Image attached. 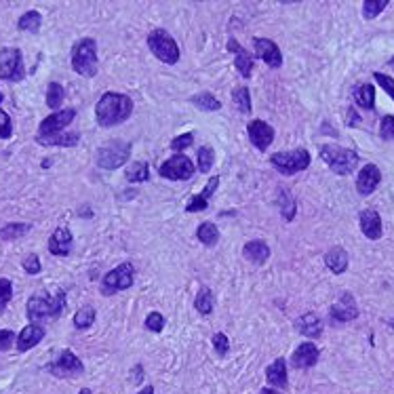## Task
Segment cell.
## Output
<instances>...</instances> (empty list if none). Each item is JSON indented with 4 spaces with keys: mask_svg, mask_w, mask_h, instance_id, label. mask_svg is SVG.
<instances>
[{
    "mask_svg": "<svg viewBox=\"0 0 394 394\" xmlns=\"http://www.w3.org/2000/svg\"><path fill=\"white\" fill-rule=\"evenodd\" d=\"M133 112V101L122 93H103L95 105V118L101 126H114L124 122Z\"/></svg>",
    "mask_w": 394,
    "mask_h": 394,
    "instance_id": "cell-1",
    "label": "cell"
},
{
    "mask_svg": "<svg viewBox=\"0 0 394 394\" xmlns=\"http://www.w3.org/2000/svg\"><path fill=\"white\" fill-rule=\"evenodd\" d=\"M64 310H66V291H57L55 296L36 293L28 300V306H26L28 321L38 323V325L49 321V319L61 316Z\"/></svg>",
    "mask_w": 394,
    "mask_h": 394,
    "instance_id": "cell-2",
    "label": "cell"
},
{
    "mask_svg": "<svg viewBox=\"0 0 394 394\" xmlns=\"http://www.w3.org/2000/svg\"><path fill=\"white\" fill-rule=\"evenodd\" d=\"M72 70L85 78L97 74V43L93 38H80L72 47Z\"/></svg>",
    "mask_w": 394,
    "mask_h": 394,
    "instance_id": "cell-3",
    "label": "cell"
},
{
    "mask_svg": "<svg viewBox=\"0 0 394 394\" xmlns=\"http://www.w3.org/2000/svg\"><path fill=\"white\" fill-rule=\"evenodd\" d=\"M321 159L331 167V171H335L337 175H350L356 167H358V154L342 148V146H333V144H325L321 146Z\"/></svg>",
    "mask_w": 394,
    "mask_h": 394,
    "instance_id": "cell-4",
    "label": "cell"
},
{
    "mask_svg": "<svg viewBox=\"0 0 394 394\" xmlns=\"http://www.w3.org/2000/svg\"><path fill=\"white\" fill-rule=\"evenodd\" d=\"M129 152H131V144L120 140L108 142L97 150V167L105 171H114L129 161Z\"/></svg>",
    "mask_w": 394,
    "mask_h": 394,
    "instance_id": "cell-5",
    "label": "cell"
},
{
    "mask_svg": "<svg viewBox=\"0 0 394 394\" xmlns=\"http://www.w3.org/2000/svg\"><path fill=\"white\" fill-rule=\"evenodd\" d=\"M148 47H150V51L154 53V57L161 59L163 64L173 66V64L180 61V47H177V43L169 36V32H165V30H154V32H150V36H148Z\"/></svg>",
    "mask_w": 394,
    "mask_h": 394,
    "instance_id": "cell-6",
    "label": "cell"
},
{
    "mask_svg": "<svg viewBox=\"0 0 394 394\" xmlns=\"http://www.w3.org/2000/svg\"><path fill=\"white\" fill-rule=\"evenodd\" d=\"M26 76L24 68V55L17 47H5L0 49V80L17 82Z\"/></svg>",
    "mask_w": 394,
    "mask_h": 394,
    "instance_id": "cell-7",
    "label": "cell"
},
{
    "mask_svg": "<svg viewBox=\"0 0 394 394\" xmlns=\"http://www.w3.org/2000/svg\"><path fill=\"white\" fill-rule=\"evenodd\" d=\"M133 275H136L133 264H129V261L116 266L112 272H108L103 277V281H101V293L103 296H112V293L129 289L131 285H133Z\"/></svg>",
    "mask_w": 394,
    "mask_h": 394,
    "instance_id": "cell-8",
    "label": "cell"
},
{
    "mask_svg": "<svg viewBox=\"0 0 394 394\" xmlns=\"http://www.w3.org/2000/svg\"><path fill=\"white\" fill-rule=\"evenodd\" d=\"M270 165H272L275 169H279L283 175H293V173H300V171L308 169V165H310V154H308V150L277 152V154H272Z\"/></svg>",
    "mask_w": 394,
    "mask_h": 394,
    "instance_id": "cell-9",
    "label": "cell"
},
{
    "mask_svg": "<svg viewBox=\"0 0 394 394\" xmlns=\"http://www.w3.org/2000/svg\"><path fill=\"white\" fill-rule=\"evenodd\" d=\"M47 371L55 377H78L85 373V365L82 360L72 352V350H61L49 365Z\"/></svg>",
    "mask_w": 394,
    "mask_h": 394,
    "instance_id": "cell-10",
    "label": "cell"
},
{
    "mask_svg": "<svg viewBox=\"0 0 394 394\" xmlns=\"http://www.w3.org/2000/svg\"><path fill=\"white\" fill-rule=\"evenodd\" d=\"M161 177L173 180V182H184L190 180L194 175V165L188 156L184 154H175L173 159H169L167 163L161 165Z\"/></svg>",
    "mask_w": 394,
    "mask_h": 394,
    "instance_id": "cell-11",
    "label": "cell"
},
{
    "mask_svg": "<svg viewBox=\"0 0 394 394\" xmlns=\"http://www.w3.org/2000/svg\"><path fill=\"white\" fill-rule=\"evenodd\" d=\"M76 118V110L74 108H66V110H57L51 116H47L41 126H38V136H55V133H64V129L72 124V120Z\"/></svg>",
    "mask_w": 394,
    "mask_h": 394,
    "instance_id": "cell-12",
    "label": "cell"
},
{
    "mask_svg": "<svg viewBox=\"0 0 394 394\" xmlns=\"http://www.w3.org/2000/svg\"><path fill=\"white\" fill-rule=\"evenodd\" d=\"M249 140L257 150H268L270 144L275 142V129L266 124L264 120H251L249 124Z\"/></svg>",
    "mask_w": 394,
    "mask_h": 394,
    "instance_id": "cell-13",
    "label": "cell"
},
{
    "mask_svg": "<svg viewBox=\"0 0 394 394\" xmlns=\"http://www.w3.org/2000/svg\"><path fill=\"white\" fill-rule=\"evenodd\" d=\"M255 53L259 59H264V64H268L270 68H281L283 66V55L281 49L277 47V43H272L270 38H255L253 41Z\"/></svg>",
    "mask_w": 394,
    "mask_h": 394,
    "instance_id": "cell-14",
    "label": "cell"
},
{
    "mask_svg": "<svg viewBox=\"0 0 394 394\" xmlns=\"http://www.w3.org/2000/svg\"><path fill=\"white\" fill-rule=\"evenodd\" d=\"M329 316L331 321L335 323H348V321H354L358 316V308H356V302L350 293H344L329 310Z\"/></svg>",
    "mask_w": 394,
    "mask_h": 394,
    "instance_id": "cell-15",
    "label": "cell"
},
{
    "mask_svg": "<svg viewBox=\"0 0 394 394\" xmlns=\"http://www.w3.org/2000/svg\"><path fill=\"white\" fill-rule=\"evenodd\" d=\"M379 182H381V171L375 165L369 163L360 169V173L356 177V190H358L360 196H369L371 192H375Z\"/></svg>",
    "mask_w": 394,
    "mask_h": 394,
    "instance_id": "cell-16",
    "label": "cell"
},
{
    "mask_svg": "<svg viewBox=\"0 0 394 394\" xmlns=\"http://www.w3.org/2000/svg\"><path fill=\"white\" fill-rule=\"evenodd\" d=\"M358 226H360V232H363L369 240L381 238V232H384V228H381V217H379V213H377L375 209H365V211H360V215H358Z\"/></svg>",
    "mask_w": 394,
    "mask_h": 394,
    "instance_id": "cell-17",
    "label": "cell"
},
{
    "mask_svg": "<svg viewBox=\"0 0 394 394\" xmlns=\"http://www.w3.org/2000/svg\"><path fill=\"white\" fill-rule=\"evenodd\" d=\"M43 340H45V327L38 325V323H30V325H26V327L22 329V333L17 335L15 346H17L20 352H28V350H32L34 346H38Z\"/></svg>",
    "mask_w": 394,
    "mask_h": 394,
    "instance_id": "cell-18",
    "label": "cell"
},
{
    "mask_svg": "<svg viewBox=\"0 0 394 394\" xmlns=\"http://www.w3.org/2000/svg\"><path fill=\"white\" fill-rule=\"evenodd\" d=\"M72 242H74L72 232L68 228H57L49 238V251L57 257H66L72 251Z\"/></svg>",
    "mask_w": 394,
    "mask_h": 394,
    "instance_id": "cell-19",
    "label": "cell"
},
{
    "mask_svg": "<svg viewBox=\"0 0 394 394\" xmlns=\"http://www.w3.org/2000/svg\"><path fill=\"white\" fill-rule=\"evenodd\" d=\"M293 367L296 369H310L319 363V348L312 342H304L293 352Z\"/></svg>",
    "mask_w": 394,
    "mask_h": 394,
    "instance_id": "cell-20",
    "label": "cell"
},
{
    "mask_svg": "<svg viewBox=\"0 0 394 394\" xmlns=\"http://www.w3.org/2000/svg\"><path fill=\"white\" fill-rule=\"evenodd\" d=\"M228 51L234 53V66H236V70L240 72V76L249 78L251 72H253V55L247 53V51L236 43V38H230V41H228Z\"/></svg>",
    "mask_w": 394,
    "mask_h": 394,
    "instance_id": "cell-21",
    "label": "cell"
},
{
    "mask_svg": "<svg viewBox=\"0 0 394 394\" xmlns=\"http://www.w3.org/2000/svg\"><path fill=\"white\" fill-rule=\"evenodd\" d=\"M296 329L306 335V337H321L323 333V321L314 314V312H308V314H302L298 321H296Z\"/></svg>",
    "mask_w": 394,
    "mask_h": 394,
    "instance_id": "cell-22",
    "label": "cell"
},
{
    "mask_svg": "<svg viewBox=\"0 0 394 394\" xmlns=\"http://www.w3.org/2000/svg\"><path fill=\"white\" fill-rule=\"evenodd\" d=\"M325 264L333 275H344L348 268V253L342 247H333L325 253Z\"/></svg>",
    "mask_w": 394,
    "mask_h": 394,
    "instance_id": "cell-23",
    "label": "cell"
},
{
    "mask_svg": "<svg viewBox=\"0 0 394 394\" xmlns=\"http://www.w3.org/2000/svg\"><path fill=\"white\" fill-rule=\"evenodd\" d=\"M242 253H245V257H247L249 261H253V264L259 266V264H264V261H268V257H270V247H268L264 240H251V242L245 245Z\"/></svg>",
    "mask_w": 394,
    "mask_h": 394,
    "instance_id": "cell-24",
    "label": "cell"
},
{
    "mask_svg": "<svg viewBox=\"0 0 394 394\" xmlns=\"http://www.w3.org/2000/svg\"><path fill=\"white\" fill-rule=\"evenodd\" d=\"M36 142L41 146H64L72 148L80 142L78 133H55V136H36Z\"/></svg>",
    "mask_w": 394,
    "mask_h": 394,
    "instance_id": "cell-25",
    "label": "cell"
},
{
    "mask_svg": "<svg viewBox=\"0 0 394 394\" xmlns=\"http://www.w3.org/2000/svg\"><path fill=\"white\" fill-rule=\"evenodd\" d=\"M217 186H219V177L209 180V184L205 186V190H203L198 196H194V198L188 203L186 211H188V213H194V211H205V209H207V205H209V196H211V194L217 190Z\"/></svg>",
    "mask_w": 394,
    "mask_h": 394,
    "instance_id": "cell-26",
    "label": "cell"
},
{
    "mask_svg": "<svg viewBox=\"0 0 394 394\" xmlns=\"http://www.w3.org/2000/svg\"><path fill=\"white\" fill-rule=\"evenodd\" d=\"M266 379H268V384H272L277 388H285L287 386V363H285V358H277L266 369Z\"/></svg>",
    "mask_w": 394,
    "mask_h": 394,
    "instance_id": "cell-27",
    "label": "cell"
},
{
    "mask_svg": "<svg viewBox=\"0 0 394 394\" xmlns=\"http://www.w3.org/2000/svg\"><path fill=\"white\" fill-rule=\"evenodd\" d=\"M354 101L365 110H373L375 108V87L373 85H358L354 89Z\"/></svg>",
    "mask_w": 394,
    "mask_h": 394,
    "instance_id": "cell-28",
    "label": "cell"
},
{
    "mask_svg": "<svg viewBox=\"0 0 394 394\" xmlns=\"http://www.w3.org/2000/svg\"><path fill=\"white\" fill-rule=\"evenodd\" d=\"M30 224H24V221H13V224H7L0 228V240H17L22 238L24 234L30 232Z\"/></svg>",
    "mask_w": 394,
    "mask_h": 394,
    "instance_id": "cell-29",
    "label": "cell"
},
{
    "mask_svg": "<svg viewBox=\"0 0 394 394\" xmlns=\"http://www.w3.org/2000/svg\"><path fill=\"white\" fill-rule=\"evenodd\" d=\"M41 24H43V17H41V13H38V11H28V13H24V15L20 17V22H17V28H20L22 32H30V34H36V32L41 30Z\"/></svg>",
    "mask_w": 394,
    "mask_h": 394,
    "instance_id": "cell-30",
    "label": "cell"
},
{
    "mask_svg": "<svg viewBox=\"0 0 394 394\" xmlns=\"http://www.w3.org/2000/svg\"><path fill=\"white\" fill-rule=\"evenodd\" d=\"M196 236H198V240L203 242V245H207V247H213L217 240H219V230H217V226L215 224H211V221H205V224H200L198 226V230H196Z\"/></svg>",
    "mask_w": 394,
    "mask_h": 394,
    "instance_id": "cell-31",
    "label": "cell"
},
{
    "mask_svg": "<svg viewBox=\"0 0 394 394\" xmlns=\"http://www.w3.org/2000/svg\"><path fill=\"white\" fill-rule=\"evenodd\" d=\"M64 99H66L64 87L59 82H49V87H47V105L51 110H57L64 103Z\"/></svg>",
    "mask_w": 394,
    "mask_h": 394,
    "instance_id": "cell-32",
    "label": "cell"
},
{
    "mask_svg": "<svg viewBox=\"0 0 394 394\" xmlns=\"http://www.w3.org/2000/svg\"><path fill=\"white\" fill-rule=\"evenodd\" d=\"M95 308L93 306H82L76 314H74V327L76 329H89L93 323H95Z\"/></svg>",
    "mask_w": 394,
    "mask_h": 394,
    "instance_id": "cell-33",
    "label": "cell"
},
{
    "mask_svg": "<svg viewBox=\"0 0 394 394\" xmlns=\"http://www.w3.org/2000/svg\"><path fill=\"white\" fill-rule=\"evenodd\" d=\"M150 177V171H148V165L138 161L133 163L129 169H126V180L129 182H133V184H140V182H146Z\"/></svg>",
    "mask_w": 394,
    "mask_h": 394,
    "instance_id": "cell-34",
    "label": "cell"
},
{
    "mask_svg": "<svg viewBox=\"0 0 394 394\" xmlns=\"http://www.w3.org/2000/svg\"><path fill=\"white\" fill-rule=\"evenodd\" d=\"M194 306H196V310H198L200 314H211V312H213V293H211V289L203 287V289L198 291V296H196Z\"/></svg>",
    "mask_w": 394,
    "mask_h": 394,
    "instance_id": "cell-35",
    "label": "cell"
},
{
    "mask_svg": "<svg viewBox=\"0 0 394 394\" xmlns=\"http://www.w3.org/2000/svg\"><path fill=\"white\" fill-rule=\"evenodd\" d=\"M192 103H194L196 108H200V110H207V112H213V110H219V108H221V103H219L211 93H198V95H194V97H192Z\"/></svg>",
    "mask_w": 394,
    "mask_h": 394,
    "instance_id": "cell-36",
    "label": "cell"
},
{
    "mask_svg": "<svg viewBox=\"0 0 394 394\" xmlns=\"http://www.w3.org/2000/svg\"><path fill=\"white\" fill-rule=\"evenodd\" d=\"M386 7H388V0H365V5H363V17H365V20H375Z\"/></svg>",
    "mask_w": 394,
    "mask_h": 394,
    "instance_id": "cell-37",
    "label": "cell"
},
{
    "mask_svg": "<svg viewBox=\"0 0 394 394\" xmlns=\"http://www.w3.org/2000/svg\"><path fill=\"white\" fill-rule=\"evenodd\" d=\"M234 103L238 105V110L240 112H245V114H249L251 112V95H249V89L247 87H238V89H234Z\"/></svg>",
    "mask_w": 394,
    "mask_h": 394,
    "instance_id": "cell-38",
    "label": "cell"
},
{
    "mask_svg": "<svg viewBox=\"0 0 394 394\" xmlns=\"http://www.w3.org/2000/svg\"><path fill=\"white\" fill-rule=\"evenodd\" d=\"M13 298V283L9 279H0V314H3Z\"/></svg>",
    "mask_w": 394,
    "mask_h": 394,
    "instance_id": "cell-39",
    "label": "cell"
},
{
    "mask_svg": "<svg viewBox=\"0 0 394 394\" xmlns=\"http://www.w3.org/2000/svg\"><path fill=\"white\" fill-rule=\"evenodd\" d=\"M213 161H215V156H213V150H211V148H207V146L198 148V169H200L203 173H207V171L213 167Z\"/></svg>",
    "mask_w": 394,
    "mask_h": 394,
    "instance_id": "cell-40",
    "label": "cell"
},
{
    "mask_svg": "<svg viewBox=\"0 0 394 394\" xmlns=\"http://www.w3.org/2000/svg\"><path fill=\"white\" fill-rule=\"evenodd\" d=\"M24 270L30 275V277H36V275H41V270H43V266H41V257L36 255V253H30L26 259H24Z\"/></svg>",
    "mask_w": 394,
    "mask_h": 394,
    "instance_id": "cell-41",
    "label": "cell"
},
{
    "mask_svg": "<svg viewBox=\"0 0 394 394\" xmlns=\"http://www.w3.org/2000/svg\"><path fill=\"white\" fill-rule=\"evenodd\" d=\"M379 136L386 142H394V116H384L379 124Z\"/></svg>",
    "mask_w": 394,
    "mask_h": 394,
    "instance_id": "cell-42",
    "label": "cell"
},
{
    "mask_svg": "<svg viewBox=\"0 0 394 394\" xmlns=\"http://www.w3.org/2000/svg\"><path fill=\"white\" fill-rule=\"evenodd\" d=\"M13 136V122H11V116L0 110V140H9Z\"/></svg>",
    "mask_w": 394,
    "mask_h": 394,
    "instance_id": "cell-43",
    "label": "cell"
},
{
    "mask_svg": "<svg viewBox=\"0 0 394 394\" xmlns=\"http://www.w3.org/2000/svg\"><path fill=\"white\" fill-rule=\"evenodd\" d=\"M146 329H150L154 333H161L165 329V316L161 312H150L148 319H146Z\"/></svg>",
    "mask_w": 394,
    "mask_h": 394,
    "instance_id": "cell-44",
    "label": "cell"
},
{
    "mask_svg": "<svg viewBox=\"0 0 394 394\" xmlns=\"http://www.w3.org/2000/svg\"><path fill=\"white\" fill-rule=\"evenodd\" d=\"M373 78H375V82H377V85L392 97V101H394V78H390L388 74H381V72H375Z\"/></svg>",
    "mask_w": 394,
    "mask_h": 394,
    "instance_id": "cell-45",
    "label": "cell"
},
{
    "mask_svg": "<svg viewBox=\"0 0 394 394\" xmlns=\"http://www.w3.org/2000/svg\"><path fill=\"white\" fill-rule=\"evenodd\" d=\"M213 346H215V352L219 356H226L228 350H230V340L226 337V333H215L213 335Z\"/></svg>",
    "mask_w": 394,
    "mask_h": 394,
    "instance_id": "cell-46",
    "label": "cell"
},
{
    "mask_svg": "<svg viewBox=\"0 0 394 394\" xmlns=\"http://www.w3.org/2000/svg\"><path fill=\"white\" fill-rule=\"evenodd\" d=\"M15 342L17 337L11 329H0V352H7Z\"/></svg>",
    "mask_w": 394,
    "mask_h": 394,
    "instance_id": "cell-47",
    "label": "cell"
},
{
    "mask_svg": "<svg viewBox=\"0 0 394 394\" xmlns=\"http://www.w3.org/2000/svg\"><path fill=\"white\" fill-rule=\"evenodd\" d=\"M192 144H194V136H192V133H184V136H180V138H175V140L171 142V148H173L175 152H182V150L190 148Z\"/></svg>",
    "mask_w": 394,
    "mask_h": 394,
    "instance_id": "cell-48",
    "label": "cell"
},
{
    "mask_svg": "<svg viewBox=\"0 0 394 394\" xmlns=\"http://www.w3.org/2000/svg\"><path fill=\"white\" fill-rule=\"evenodd\" d=\"M281 196L285 198V203H283V209H285L283 213H285V217H287V219H293V213H296V203L289 198V194H287V192H281Z\"/></svg>",
    "mask_w": 394,
    "mask_h": 394,
    "instance_id": "cell-49",
    "label": "cell"
},
{
    "mask_svg": "<svg viewBox=\"0 0 394 394\" xmlns=\"http://www.w3.org/2000/svg\"><path fill=\"white\" fill-rule=\"evenodd\" d=\"M138 394H154V388L152 386H148V388H144L142 392H138Z\"/></svg>",
    "mask_w": 394,
    "mask_h": 394,
    "instance_id": "cell-50",
    "label": "cell"
},
{
    "mask_svg": "<svg viewBox=\"0 0 394 394\" xmlns=\"http://www.w3.org/2000/svg\"><path fill=\"white\" fill-rule=\"evenodd\" d=\"M261 394H281V392H277V390H270V388H264V390H261Z\"/></svg>",
    "mask_w": 394,
    "mask_h": 394,
    "instance_id": "cell-51",
    "label": "cell"
},
{
    "mask_svg": "<svg viewBox=\"0 0 394 394\" xmlns=\"http://www.w3.org/2000/svg\"><path fill=\"white\" fill-rule=\"evenodd\" d=\"M78 394H93V392H91V390H89V388H82V390H80V392H78Z\"/></svg>",
    "mask_w": 394,
    "mask_h": 394,
    "instance_id": "cell-52",
    "label": "cell"
},
{
    "mask_svg": "<svg viewBox=\"0 0 394 394\" xmlns=\"http://www.w3.org/2000/svg\"><path fill=\"white\" fill-rule=\"evenodd\" d=\"M388 64H390V68H394V57H392V59H390Z\"/></svg>",
    "mask_w": 394,
    "mask_h": 394,
    "instance_id": "cell-53",
    "label": "cell"
},
{
    "mask_svg": "<svg viewBox=\"0 0 394 394\" xmlns=\"http://www.w3.org/2000/svg\"><path fill=\"white\" fill-rule=\"evenodd\" d=\"M0 103H3V93H0Z\"/></svg>",
    "mask_w": 394,
    "mask_h": 394,
    "instance_id": "cell-54",
    "label": "cell"
}]
</instances>
